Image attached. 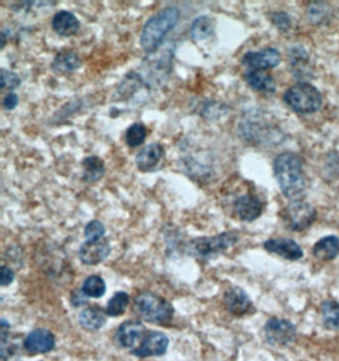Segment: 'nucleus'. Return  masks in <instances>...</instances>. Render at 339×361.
Listing matches in <instances>:
<instances>
[{"label": "nucleus", "instance_id": "1", "mask_svg": "<svg viewBox=\"0 0 339 361\" xmlns=\"http://www.w3.org/2000/svg\"><path fill=\"white\" fill-rule=\"evenodd\" d=\"M273 174L283 195L292 200H302L308 180L302 157L294 152H282L273 162Z\"/></svg>", "mask_w": 339, "mask_h": 361}, {"label": "nucleus", "instance_id": "2", "mask_svg": "<svg viewBox=\"0 0 339 361\" xmlns=\"http://www.w3.org/2000/svg\"><path fill=\"white\" fill-rule=\"evenodd\" d=\"M181 13L176 6H167L163 11L154 14L145 23L140 44L148 55H154L163 44L164 38L176 27Z\"/></svg>", "mask_w": 339, "mask_h": 361}, {"label": "nucleus", "instance_id": "3", "mask_svg": "<svg viewBox=\"0 0 339 361\" xmlns=\"http://www.w3.org/2000/svg\"><path fill=\"white\" fill-rule=\"evenodd\" d=\"M283 102L297 114H313L323 106V95L313 84L299 81L283 94Z\"/></svg>", "mask_w": 339, "mask_h": 361}, {"label": "nucleus", "instance_id": "4", "mask_svg": "<svg viewBox=\"0 0 339 361\" xmlns=\"http://www.w3.org/2000/svg\"><path fill=\"white\" fill-rule=\"evenodd\" d=\"M135 307L140 317L146 322L165 326L174 316V308L167 299L151 292H141L135 298Z\"/></svg>", "mask_w": 339, "mask_h": 361}, {"label": "nucleus", "instance_id": "5", "mask_svg": "<svg viewBox=\"0 0 339 361\" xmlns=\"http://www.w3.org/2000/svg\"><path fill=\"white\" fill-rule=\"evenodd\" d=\"M239 233L235 231L224 232L216 236L197 237L189 243V250L200 259H213L237 245Z\"/></svg>", "mask_w": 339, "mask_h": 361}, {"label": "nucleus", "instance_id": "6", "mask_svg": "<svg viewBox=\"0 0 339 361\" xmlns=\"http://www.w3.org/2000/svg\"><path fill=\"white\" fill-rule=\"evenodd\" d=\"M264 340L270 346L286 348L294 343L297 336L295 324L285 318L272 317L263 327Z\"/></svg>", "mask_w": 339, "mask_h": 361}, {"label": "nucleus", "instance_id": "7", "mask_svg": "<svg viewBox=\"0 0 339 361\" xmlns=\"http://www.w3.org/2000/svg\"><path fill=\"white\" fill-rule=\"evenodd\" d=\"M318 213L314 207L302 200H292L285 208L283 221L294 232H302L308 230L316 221Z\"/></svg>", "mask_w": 339, "mask_h": 361}, {"label": "nucleus", "instance_id": "8", "mask_svg": "<svg viewBox=\"0 0 339 361\" xmlns=\"http://www.w3.org/2000/svg\"><path fill=\"white\" fill-rule=\"evenodd\" d=\"M148 330L140 321H126L121 324L116 332V343L122 349L130 350V353L138 349L140 343H143Z\"/></svg>", "mask_w": 339, "mask_h": 361}, {"label": "nucleus", "instance_id": "9", "mask_svg": "<svg viewBox=\"0 0 339 361\" xmlns=\"http://www.w3.org/2000/svg\"><path fill=\"white\" fill-rule=\"evenodd\" d=\"M281 63V54L273 47H267L261 51H249L242 59V65L246 70L275 69Z\"/></svg>", "mask_w": 339, "mask_h": 361}, {"label": "nucleus", "instance_id": "10", "mask_svg": "<svg viewBox=\"0 0 339 361\" xmlns=\"http://www.w3.org/2000/svg\"><path fill=\"white\" fill-rule=\"evenodd\" d=\"M170 348V338L163 332L149 331L145 335L143 343H140L138 349L131 351V355L138 356L140 359L151 357V356H162L167 353Z\"/></svg>", "mask_w": 339, "mask_h": 361}, {"label": "nucleus", "instance_id": "11", "mask_svg": "<svg viewBox=\"0 0 339 361\" xmlns=\"http://www.w3.org/2000/svg\"><path fill=\"white\" fill-rule=\"evenodd\" d=\"M226 311L234 317H244L256 312L249 295L239 287L229 288L224 294Z\"/></svg>", "mask_w": 339, "mask_h": 361}, {"label": "nucleus", "instance_id": "12", "mask_svg": "<svg viewBox=\"0 0 339 361\" xmlns=\"http://www.w3.org/2000/svg\"><path fill=\"white\" fill-rule=\"evenodd\" d=\"M266 251L282 257L289 262H297L304 257V250L292 238H270L263 243Z\"/></svg>", "mask_w": 339, "mask_h": 361}, {"label": "nucleus", "instance_id": "13", "mask_svg": "<svg viewBox=\"0 0 339 361\" xmlns=\"http://www.w3.org/2000/svg\"><path fill=\"white\" fill-rule=\"evenodd\" d=\"M111 254V245L107 238L98 241H85L79 249V259L84 265L95 267L105 262Z\"/></svg>", "mask_w": 339, "mask_h": 361}, {"label": "nucleus", "instance_id": "14", "mask_svg": "<svg viewBox=\"0 0 339 361\" xmlns=\"http://www.w3.org/2000/svg\"><path fill=\"white\" fill-rule=\"evenodd\" d=\"M25 351L30 354H47L56 346V338L51 331L36 329L31 331L23 341Z\"/></svg>", "mask_w": 339, "mask_h": 361}, {"label": "nucleus", "instance_id": "15", "mask_svg": "<svg viewBox=\"0 0 339 361\" xmlns=\"http://www.w3.org/2000/svg\"><path fill=\"white\" fill-rule=\"evenodd\" d=\"M235 212L242 221L253 222L262 216L264 204L254 194L246 193L238 197L234 202Z\"/></svg>", "mask_w": 339, "mask_h": 361}, {"label": "nucleus", "instance_id": "16", "mask_svg": "<svg viewBox=\"0 0 339 361\" xmlns=\"http://www.w3.org/2000/svg\"><path fill=\"white\" fill-rule=\"evenodd\" d=\"M309 54L302 46H294L289 52L290 70L296 79H308L311 75Z\"/></svg>", "mask_w": 339, "mask_h": 361}, {"label": "nucleus", "instance_id": "17", "mask_svg": "<svg viewBox=\"0 0 339 361\" xmlns=\"http://www.w3.org/2000/svg\"><path fill=\"white\" fill-rule=\"evenodd\" d=\"M51 27L59 36L71 37L81 30V22L73 13L68 12V11H61V12H57L54 16L52 22H51Z\"/></svg>", "mask_w": 339, "mask_h": 361}, {"label": "nucleus", "instance_id": "18", "mask_svg": "<svg viewBox=\"0 0 339 361\" xmlns=\"http://www.w3.org/2000/svg\"><path fill=\"white\" fill-rule=\"evenodd\" d=\"M164 147L157 142L148 145L144 149L138 151L136 155V165L141 171H151L157 168V164L163 159Z\"/></svg>", "mask_w": 339, "mask_h": 361}, {"label": "nucleus", "instance_id": "19", "mask_svg": "<svg viewBox=\"0 0 339 361\" xmlns=\"http://www.w3.org/2000/svg\"><path fill=\"white\" fill-rule=\"evenodd\" d=\"M82 61L76 51L64 50L57 54L51 63V70L56 75H69L81 68Z\"/></svg>", "mask_w": 339, "mask_h": 361}, {"label": "nucleus", "instance_id": "20", "mask_svg": "<svg viewBox=\"0 0 339 361\" xmlns=\"http://www.w3.org/2000/svg\"><path fill=\"white\" fill-rule=\"evenodd\" d=\"M246 84L261 93H276V82L270 74L262 70H246L244 73Z\"/></svg>", "mask_w": 339, "mask_h": 361}, {"label": "nucleus", "instance_id": "21", "mask_svg": "<svg viewBox=\"0 0 339 361\" xmlns=\"http://www.w3.org/2000/svg\"><path fill=\"white\" fill-rule=\"evenodd\" d=\"M313 255L321 262H331L339 255V237L331 235L321 238L313 246Z\"/></svg>", "mask_w": 339, "mask_h": 361}, {"label": "nucleus", "instance_id": "22", "mask_svg": "<svg viewBox=\"0 0 339 361\" xmlns=\"http://www.w3.org/2000/svg\"><path fill=\"white\" fill-rule=\"evenodd\" d=\"M106 316H107L106 311H103L100 307L93 305V307L83 310L79 313L78 319H79V324L83 329L88 331H97L106 324V321H107Z\"/></svg>", "mask_w": 339, "mask_h": 361}, {"label": "nucleus", "instance_id": "23", "mask_svg": "<svg viewBox=\"0 0 339 361\" xmlns=\"http://www.w3.org/2000/svg\"><path fill=\"white\" fill-rule=\"evenodd\" d=\"M83 180L87 183H97L101 180L106 173L105 162L98 156H88L82 161Z\"/></svg>", "mask_w": 339, "mask_h": 361}, {"label": "nucleus", "instance_id": "24", "mask_svg": "<svg viewBox=\"0 0 339 361\" xmlns=\"http://www.w3.org/2000/svg\"><path fill=\"white\" fill-rule=\"evenodd\" d=\"M215 33V20L208 16H200L192 22L191 38L195 42L206 41L213 37Z\"/></svg>", "mask_w": 339, "mask_h": 361}, {"label": "nucleus", "instance_id": "25", "mask_svg": "<svg viewBox=\"0 0 339 361\" xmlns=\"http://www.w3.org/2000/svg\"><path fill=\"white\" fill-rule=\"evenodd\" d=\"M321 322L328 331H339V303L333 299H327L321 303Z\"/></svg>", "mask_w": 339, "mask_h": 361}, {"label": "nucleus", "instance_id": "26", "mask_svg": "<svg viewBox=\"0 0 339 361\" xmlns=\"http://www.w3.org/2000/svg\"><path fill=\"white\" fill-rule=\"evenodd\" d=\"M106 281L100 275H90L83 283L82 292L88 298H102L106 294Z\"/></svg>", "mask_w": 339, "mask_h": 361}, {"label": "nucleus", "instance_id": "27", "mask_svg": "<svg viewBox=\"0 0 339 361\" xmlns=\"http://www.w3.org/2000/svg\"><path fill=\"white\" fill-rule=\"evenodd\" d=\"M130 303V295L125 292H117L108 300L106 313L109 317H119L125 313Z\"/></svg>", "mask_w": 339, "mask_h": 361}, {"label": "nucleus", "instance_id": "28", "mask_svg": "<svg viewBox=\"0 0 339 361\" xmlns=\"http://www.w3.org/2000/svg\"><path fill=\"white\" fill-rule=\"evenodd\" d=\"M146 135H148L146 127L143 123H133L126 131V144L132 149L138 147V146L144 144Z\"/></svg>", "mask_w": 339, "mask_h": 361}, {"label": "nucleus", "instance_id": "29", "mask_svg": "<svg viewBox=\"0 0 339 361\" xmlns=\"http://www.w3.org/2000/svg\"><path fill=\"white\" fill-rule=\"evenodd\" d=\"M329 11H331V8H329V4H327V3H323V1L310 3L308 8L309 19L314 23H321L331 14Z\"/></svg>", "mask_w": 339, "mask_h": 361}, {"label": "nucleus", "instance_id": "30", "mask_svg": "<svg viewBox=\"0 0 339 361\" xmlns=\"http://www.w3.org/2000/svg\"><path fill=\"white\" fill-rule=\"evenodd\" d=\"M84 236L88 241H98L106 236V228L105 224L98 219L90 221L85 228H84Z\"/></svg>", "mask_w": 339, "mask_h": 361}, {"label": "nucleus", "instance_id": "31", "mask_svg": "<svg viewBox=\"0 0 339 361\" xmlns=\"http://www.w3.org/2000/svg\"><path fill=\"white\" fill-rule=\"evenodd\" d=\"M0 81H1V84H0L1 89H9V90H14L20 87V82H22L18 75L16 74L14 71L6 69H1Z\"/></svg>", "mask_w": 339, "mask_h": 361}, {"label": "nucleus", "instance_id": "32", "mask_svg": "<svg viewBox=\"0 0 339 361\" xmlns=\"http://www.w3.org/2000/svg\"><path fill=\"white\" fill-rule=\"evenodd\" d=\"M270 19L280 31L286 32L291 28V17L286 12L273 13Z\"/></svg>", "mask_w": 339, "mask_h": 361}, {"label": "nucleus", "instance_id": "33", "mask_svg": "<svg viewBox=\"0 0 339 361\" xmlns=\"http://www.w3.org/2000/svg\"><path fill=\"white\" fill-rule=\"evenodd\" d=\"M14 281V273L11 268H8L6 265L1 267V273H0V286L1 287H8L12 284Z\"/></svg>", "mask_w": 339, "mask_h": 361}, {"label": "nucleus", "instance_id": "34", "mask_svg": "<svg viewBox=\"0 0 339 361\" xmlns=\"http://www.w3.org/2000/svg\"><path fill=\"white\" fill-rule=\"evenodd\" d=\"M18 103L19 98L17 94L8 93L3 100V106L6 108V111H13L16 106H18Z\"/></svg>", "mask_w": 339, "mask_h": 361}, {"label": "nucleus", "instance_id": "35", "mask_svg": "<svg viewBox=\"0 0 339 361\" xmlns=\"http://www.w3.org/2000/svg\"><path fill=\"white\" fill-rule=\"evenodd\" d=\"M70 303L76 307V308L82 307V305L87 303V295L82 292V289L81 290H76V292L73 293V295L70 297Z\"/></svg>", "mask_w": 339, "mask_h": 361}, {"label": "nucleus", "instance_id": "36", "mask_svg": "<svg viewBox=\"0 0 339 361\" xmlns=\"http://www.w3.org/2000/svg\"><path fill=\"white\" fill-rule=\"evenodd\" d=\"M6 35H4V33H1V36H0V39H1V44H0V49H4V47H6Z\"/></svg>", "mask_w": 339, "mask_h": 361}]
</instances>
